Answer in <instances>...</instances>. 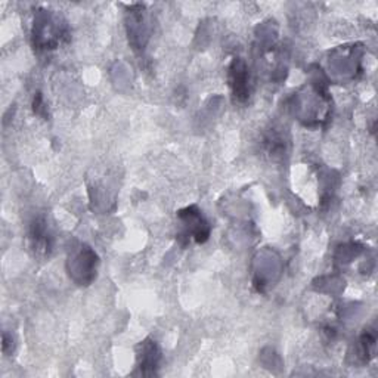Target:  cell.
Returning a JSON list of instances; mask_svg holds the SVG:
<instances>
[{"label": "cell", "mask_w": 378, "mask_h": 378, "mask_svg": "<svg viewBox=\"0 0 378 378\" xmlns=\"http://www.w3.org/2000/svg\"><path fill=\"white\" fill-rule=\"evenodd\" d=\"M179 217L184 220V223L187 225V235L192 234L197 243L207 241V238L210 235V228L197 207H188L185 210H182L179 213Z\"/></svg>", "instance_id": "1"}, {"label": "cell", "mask_w": 378, "mask_h": 378, "mask_svg": "<svg viewBox=\"0 0 378 378\" xmlns=\"http://www.w3.org/2000/svg\"><path fill=\"white\" fill-rule=\"evenodd\" d=\"M229 80L236 101H245L248 97V74L247 67L241 60H235L229 68Z\"/></svg>", "instance_id": "2"}, {"label": "cell", "mask_w": 378, "mask_h": 378, "mask_svg": "<svg viewBox=\"0 0 378 378\" xmlns=\"http://www.w3.org/2000/svg\"><path fill=\"white\" fill-rule=\"evenodd\" d=\"M30 238L33 241V248L37 255H49L52 250V236L49 234V229L46 227V222L43 219H37L33 227Z\"/></svg>", "instance_id": "3"}, {"label": "cell", "mask_w": 378, "mask_h": 378, "mask_svg": "<svg viewBox=\"0 0 378 378\" xmlns=\"http://www.w3.org/2000/svg\"><path fill=\"white\" fill-rule=\"evenodd\" d=\"M142 352L137 355L139 358V368H141L144 375H152L156 374V368L160 360V350L156 344V342L147 340L141 344Z\"/></svg>", "instance_id": "4"}]
</instances>
